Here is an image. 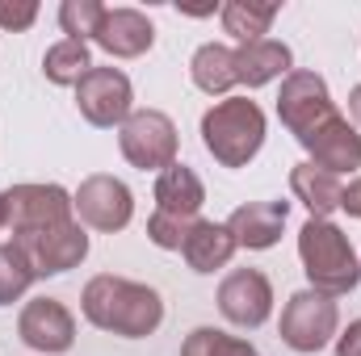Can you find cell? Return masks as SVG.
I'll return each mask as SVG.
<instances>
[{
  "label": "cell",
  "mask_w": 361,
  "mask_h": 356,
  "mask_svg": "<svg viewBox=\"0 0 361 356\" xmlns=\"http://www.w3.org/2000/svg\"><path fill=\"white\" fill-rule=\"evenodd\" d=\"M80 310H85V319L92 327H101L109 336H122V340H147L164 323L160 289H152L143 281H130V276H114V272H101L85 285Z\"/></svg>",
  "instance_id": "cell-1"
},
{
  "label": "cell",
  "mask_w": 361,
  "mask_h": 356,
  "mask_svg": "<svg viewBox=\"0 0 361 356\" xmlns=\"http://www.w3.org/2000/svg\"><path fill=\"white\" fill-rule=\"evenodd\" d=\"M265 109L248 96H223L202 113V147L223 168H248L265 147Z\"/></svg>",
  "instance_id": "cell-2"
},
{
  "label": "cell",
  "mask_w": 361,
  "mask_h": 356,
  "mask_svg": "<svg viewBox=\"0 0 361 356\" xmlns=\"http://www.w3.org/2000/svg\"><path fill=\"white\" fill-rule=\"evenodd\" d=\"M298 260L315 293L341 298L353 293L361 281V260L349 243V235L332 218H307L298 231Z\"/></svg>",
  "instance_id": "cell-3"
},
{
  "label": "cell",
  "mask_w": 361,
  "mask_h": 356,
  "mask_svg": "<svg viewBox=\"0 0 361 356\" xmlns=\"http://www.w3.org/2000/svg\"><path fill=\"white\" fill-rule=\"evenodd\" d=\"M336 327H341L336 298L315 293V289H298L286 302V310H281L277 336H281L286 348H294V352H302V356H315L336 340Z\"/></svg>",
  "instance_id": "cell-4"
},
{
  "label": "cell",
  "mask_w": 361,
  "mask_h": 356,
  "mask_svg": "<svg viewBox=\"0 0 361 356\" xmlns=\"http://www.w3.org/2000/svg\"><path fill=\"white\" fill-rule=\"evenodd\" d=\"M118 147L130 168L160 177L169 164H177V122L160 109H135L118 126Z\"/></svg>",
  "instance_id": "cell-5"
},
{
  "label": "cell",
  "mask_w": 361,
  "mask_h": 356,
  "mask_svg": "<svg viewBox=\"0 0 361 356\" xmlns=\"http://www.w3.org/2000/svg\"><path fill=\"white\" fill-rule=\"evenodd\" d=\"M341 109H336V101H332V92H328V80L319 76V72H290L286 80H281V92H277V117H281V126L298 139V143H307L324 122H332Z\"/></svg>",
  "instance_id": "cell-6"
},
{
  "label": "cell",
  "mask_w": 361,
  "mask_h": 356,
  "mask_svg": "<svg viewBox=\"0 0 361 356\" xmlns=\"http://www.w3.org/2000/svg\"><path fill=\"white\" fill-rule=\"evenodd\" d=\"M72 210H76V222L92 227V231H126L130 218H135V193L126 189V180L109 177V172H97L85 177L80 189L72 193Z\"/></svg>",
  "instance_id": "cell-7"
},
{
  "label": "cell",
  "mask_w": 361,
  "mask_h": 356,
  "mask_svg": "<svg viewBox=\"0 0 361 356\" xmlns=\"http://www.w3.org/2000/svg\"><path fill=\"white\" fill-rule=\"evenodd\" d=\"M76 109L80 117L97 126V130H109V126H122L130 113H135V89H130V76L122 68H92L89 76L76 84Z\"/></svg>",
  "instance_id": "cell-8"
},
{
  "label": "cell",
  "mask_w": 361,
  "mask_h": 356,
  "mask_svg": "<svg viewBox=\"0 0 361 356\" xmlns=\"http://www.w3.org/2000/svg\"><path fill=\"white\" fill-rule=\"evenodd\" d=\"M13 243L30 260L34 276H59L68 268L85 265V256H89V231L80 222H63V227H47V231H25V235H13Z\"/></svg>",
  "instance_id": "cell-9"
},
{
  "label": "cell",
  "mask_w": 361,
  "mask_h": 356,
  "mask_svg": "<svg viewBox=\"0 0 361 356\" xmlns=\"http://www.w3.org/2000/svg\"><path fill=\"white\" fill-rule=\"evenodd\" d=\"M4 201H8V227H13V235L76 222L72 193L59 189V184H13L4 193Z\"/></svg>",
  "instance_id": "cell-10"
},
{
  "label": "cell",
  "mask_w": 361,
  "mask_h": 356,
  "mask_svg": "<svg viewBox=\"0 0 361 356\" xmlns=\"http://www.w3.org/2000/svg\"><path fill=\"white\" fill-rule=\"evenodd\" d=\"M219 310L231 327L257 331L273 314V285L261 268H231L219 285Z\"/></svg>",
  "instance_id": "cell-11"
},
{
  "label": "cell",
  "mask_w": 361,
  "mask_h": 356,
  "mask_svg": "<svg viewBox=\"0 0 361 356\" xmlns=\"http://www.w3.org/2000/svg\"><path fill=\"white\" fill-rule=\"evenodd\" d=\"M17 336L34 352L59 356L76 344V319L59 298H30L17 314Z\"/></svg>",
  "instance_id": "cell-12"
},
{
  "label": "cell",
  "mask_w": 361,
  "mask_h": 356,
  "mask_svg": "<svg viewBox=\"0 0 361 356\" xmlns=\"http://www.w3.org/2000/svg\"><path fill=\"white\" fill-rule=\"evenodd\" d=\"M92 42H97L109 59H139V55H147V51L156 46V25H152V17L139 13V8H126V4H122V8H105V17H101Z\"/></svg>",
  "instance_id": "cell-13"
},
{
  "label": "cell",
  "mask_w": 361,
  "mask_h": 356,
  "mask_svg": "<svg viewBox=\"0 0 361 356\" xmlns=\"http://www.w3.org/2000/svg\"><path fill=\"white\" fill-rule=\"evenodd\" d=\"M307 164H315V168H324V172H332V177H345V172H357L361 168V134L357 126L349 122V117H332V122H324L307 143Z\"/></svg>",
  "instance_id": "cell-14"
},
{
  "label": "cell",
  "mask_w": 361,
  "mask_h": 356,
  "mask_svg": "<svg viewBox=\"0 0 361 356\" xmlns=\"http://www.w3.org/2000/svg\"><path fill=\"white\" fill-rule=\"evenodd\" d=\"M286 218H290V201H248V205L231 210L227 231L235 235L240 248L269 252L273 243L281 239V231H286Z\"/></svg>",
  "instance_id": "cell-15"
},
{
  "label": "cell",
  "mask_w": 361,
  "mask_h": 356,
  "mask_svg": "<svg viewBox=\"0 0 361 356\" xmlns=\"http://www.w3.org/2000/svg\"><path fill=\"white\" fill-rule=\"evenodd\" d=\"M240 252V243H235V235L227 231V222H210V218H193L189 222V235H185V248H180V256H185V265L193 268V272H219V268L231 265V256Z\"/></svg>",
  "instance_id": "cell-16"
},
{
  "label": "cell",
  "mask_w": 361,
  "mask_h": 356,
  "mask_svg": "<svg viewBox=\"0 0 361 356\" xmlns=\"http://www.w3.org/2000/svg\"><path fill=\"white\" fill-rule=\"evenodd\" d=\"M294 72V51L277 38H261L252 46H235V76L248 89H265Z\"/></svg>",
  "instance_id": "cell-17"
},
{
  "label": "cell",
  "mask_w": 361,
  "mask_h": 356,
  "mask_svg": "<svg viewBox=\"0 0 361 356\" xmlns=\"http://www.w3.org/2000/svg\"><path fill=\"white\" fill-rule=\"evenodd\" d=\"M206 205V184L202 177L189 168V164H169L160 177H156V210L160 214H173V218H185L193 222L197 210Z\"/></svg>",
  "instance_id": "cell-18"
},
{
  "label": "cell",
  "mask_w": 361,
  "mask_h": 356,
  "mask_svg": "<svg viewBox=\"0 0 361 356\" xmlns=\"http://www.w3.org/2000/svg\"><path fill=\"white\" fill-rule=\"evenodd\" d=\"M290 193L311 210V218H332L341 210L345 184H341V177H332L315 164H294L290 168Z\"/></svg>",
  "instance_id": "cell-19"
},
{
  "label": "cell",
  "mask_w": 361,
  "mask_h": 356,
  "mask_svg": "<svg viewBox=\"0 0 361 356\" xmlns=\"http://www.w3.org/2000/svg\"><path fill=\"white\" fill-rule=\"evenodd\" d=\"M189 76H193V84L206 92V96H227V92L240 84V76H235V51L223 46V42L197 46L193 59H189Z\"/></svg>",
  "instance_id": "cell-20"
},
{
  "label": "cell",
  "mask_w": 361,
  "mask_h": 356,
  "mask_svg": "<svg viewBox=\"0 0 361 356\" xmlns=\"http://www.w3.org/2000/svg\"><path fill=\"white\" fill-rule=\"evenodd\" d=\"M281 4H261V0H231L219 8L223 17V34H231L240 46H252L269 34V25L277 21Z\"/></svg>",
  "instance_id": "cell-21"
},
{
  "label": "cell",
  "mask_w": 361,
  "mask_h": 356,
  "mask_svg": "<svg viewBox=\"0 0 361 356\" xmlns=\"http://www.w3.org/2000/svg\"><path fill=\"white\" fill-rule=\"evenodd\" d=\"M92 68H97L92 63V51H89V42H80V38H59L42 55V76L51 84H59V89H76Z\"/></svg>",
  "instance_id": "cell-22"
},
{
  "label": "cell",
  "mask_w": 361,
  "mask_h": 356,
  "mask_svg": "<svg viewBox=\"0 0 361 356\" xmlns=\"http://www.w3.org/2000/svg\"><path fill=\"white\" fill-rule=\"evenodd\" d=\"M180 356H261L248 340L227 336L219 327H193L180 344Z\"/></svg>",
  "instance_id": "cell-23"
},
{
  "label": "cell",
  "mask_w": 361,
  "mask_h": 356,
  "mask_svg": "<svg viewBox=\"0 0 361 356\" xmlns=\"http://www.w3.org/2000/svg\"><path fill=\"white\" fill-rule=\"evenodd\" d=\"M34 268L21 256L17 243H0V306H13L17 298H25V289L34 285Z\"/></svg>",
  "instance_id": "cell-24"
},
{
  "label": "cell",
  "mask_w": 361,
  "mask_h": 356,
  "mask_svg": "<svg viewBox=\"0 0 361 356\" xmlns=\"http://www.w3.org/2000/svg\"><path fill=\"white\" fill-rule=\"evenodd\" d=\"M105 8L109 4H101V0H63L59 4V30L68 38L89 42L92 34H97V25H101V17H105Z\"/></svg>",
  "instance_id": "cell-25"
},
{
  "label": "cell",
  "mask_w": 361,
  "mask_h": 356,
  "mask_svg": "<svg viewBox=\"0 0 361 356\" xmlns=\"http://www.w3.org/2000/svg\"><path fill=\"white\" fill-rule=\"evenodd\" d=\"M185 235H189V222H185V218L160 214V210L147 218V239H152L160 252H180V248H185Z\"/></svg>",
  "instance_id": "cell-26"
},
{
  "label": "cell",
  "mask_w": 361,
  "mask_h": 356,
  "mask_svg": "<svg viewBox=\"0 0 361 356\" xmlns=\"http://www.w3.org/2000/svg\"><path fill=\"white\" fill-rule=\"evenodd\" d=\"M38 13H42V8H38L34 0H13V4H8V0H0V25H4V30H13V34L30 30V25L38 21Z\"/></svg>",
  "instance_id": "cell-27"
},
{
  "label": "cell",
  "mask_w": 361,
  "mask_h": 356,
  "mask_svg": "<svg viewBox=\"0 0 361 356\" xmlns=\"http://www.w3.org/2000/svg\"><path fill=\"white\" fill-rule=\"evenodd\" d=\"M336 356H361V319H353V323L336 336Z\"/></svg>",
  "instance_id": "cell-28"
},
{
  "label": "cell",
  "mask_w": 361,
  "mask_h": 356,
  "mask_svg": "<svg viewBox=\"0 0 361 356\" xmlns=\"http://www.w3.org/2000/svg\"><path fill=\"white\" fill-rule=\"evenodd\" d=\"M341 210H345L349 218H361V177L345 184V193H341Z\"/></svg>",
  "instance_id": "cell-29"
},
{
  "label": "cell",
  "mask_w": 361,
  "mask_h": 356,
  "mask_svg": "<svg viewBox=\"0 0 361 356\" xmlns=\"http://www.w3.org/2000/svg\"><path fill=\"white\" fill-rule=\"evenodd\" d=\"M349 113H353V122L361 126V84L353 92H349Z\"/></svg>",
  "instance_id": "cell-30"
},
{
  "label": "cell",
  "mask_w": 361,
  "mask_h": 356,
  "mask_svg": "<svg viewBox=\"0 0 361 356\" xmlns=\"http://www.w3.org/2000/svg\"><path fill=\"white\" fill-rule=\"evenodd\" d=\"M8 227V201H4V193H0V231Z\"/></svg>",
  "instance_id": "cell-31"
}]
</instances>
